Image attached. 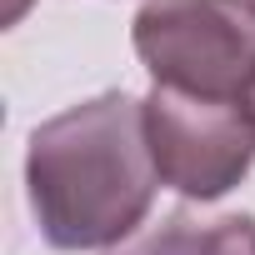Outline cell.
<instances>
[{
	"label": "cell",
	"instance_id": "cell-3",
	"mask_svg": "<svg viewBox=\"0 0 255 255\" xmlns=\"http://www.w3.org/2000/svg\"><path fill=\"white\" fill-rule=\"evenodd\" d=\"M145 105V140L170 185L185 200L230 195L255 165V105L250 100H200L165 85H150Z\"/></svg>",
	"mask_w": 255,
	"mask_h": 255
},
{
	"label": "cell",
	"instance_id": "cell-2",
	"mask_svg": "<svg viewBox=\"0 0 255 255\" xmlns=\"http://www.w3.org/2000/svg\"><path fill=\"white\" fill-rule=\"evenodd\" d=\"M130 40L155 85L200 100H255L250 0H145Z\"/></svg>",
	"mask_w": 255,
	"mask_h": 255
},
{
	"label": "cell",
	"instance_id": "cell-5",
	"mask_svg": "<svg viewBox=\"0 0 255 255\" xmlns=\"http://www.w3.org/2000/svg\"><path fill=\"white\" fill-rule=\"evenodd\" d=\"M20 10H25V0H10V10H5V20H20Z\"/></svg>",
	"mask_w": 255,
	"mask_h": 255
},
{
	"label": "cell",
	"instance_id": "cell-1",
	"mask_svg": "<svg viewBox=\"0 0 255 255\" xmlns=\"http://www.w3.org/2000/svg\"><path fill=\"white\" fill-rule=\"evenodd\" d=\"M160 170L145 105L125 90L90 95L40 120L25 145V190L55 250H110L150 215Z\"/></svg>",
	"mask_w": 255,
	"mask_h": 255
},
{
	"label": "cell",
	"instance_id": "cell-7",
	"mask_svg": "<svg viewBox=\"0 0 255 255\" xmlns=\"http://www.w3.org/2000/svg\"><path fill=\"white\" fill-rule=\"evenodd\" d=\"M250 105H255V100H250Z\"/></svg>",
	"mask_w": 255,
	"mask_h": 255
},
{
	"label": "cell",
	"instance_id": "cell-6",
	"mask_svg": "<svg viewBox=\"0 0 255 255\" xmlns=\"http://www.w3.org/2000/svg\"><path fill=\"white\" fill-rule=\"evenodd\" d=\"M250 10H255V0H250Z\"/></svg>",
	"mask_w": 255,
	"mask_h": 255
},
{
	"label": "cell",
	"instance_id": "cell-4",
	"mask_svg": "<svg viewBox=\"0 0 255 255\" xmlns=\"http://www.w3.org/2000/svg\"><path fill=\"white\" fill-rule=\"evenodd\" d=\"M110 255H255V220L250 215H190L175 210L155 230L135 235Z\"/></svg>",
	"mask_w": 255,
	"mask_h": 255
}]
</instances>
